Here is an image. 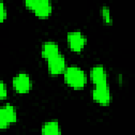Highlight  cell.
<instances>
[{
  "mask_svg": "<svg viewBox=\"0 0 135 135\" xmlns=\"http://www.w3.org/2000/svg\"><path fill=\"white\" fill-rule=\"evenodd\" d=\"M64 82L74 90H82L86 83V76L79 68H68L64 71Z\"/></svg>",
  "mask_w": 135,
  "mask_h": 135,
  "instance_id": "obj_1",
  "label": "cell"
},
{
  "mask_svg": "<svg viewBox=\"0 0 135 135\" xmlns=\"http://www.w3.org/2000/svg\"><path fill=\"white\" fill-rule=\"evenodd\" d=\"M25 4L27 9L31 10L39 18H46L51 14V4L48 0H27Z\"/></svg>",
  "mask_w": 135,
  "mask_h": 135,
  "instance_id": "obj_2",
  "label": "cell"
},
{
  "mask_svg": "<svg viewBox=\"0 0 135 135\" xmlns=\"http://www.w3.org/2000/svg\"><path fill=\"white\" fill-rule=\"evenodd\" d=\"M93 90V99L100 105H108L110 102V91L107 82L94 85Z\"/></svg>",
  "mask_w": 135,
  "mask_h": 135,
  "instance_id": "obj_3",
  "label": "cell"
},
{
  "mask_svg": "<svg viewBox=\"0 0 135 135\" xmlns=\"http://www.w3.org/2000/svg\"><path fill=\"white\" fill-rule=\"evenodd\" d=\"M16 122V113L13 107L7 103L0 110V128L9 127L11 123Z\"/></svg>",
  "mask_w": 135,
  "mask_h": 135,
  "instance_id": "obj_4",
  "label": "cell"
},
{
  "mask_svg": "<svg viewBox=\"0 0 135 135\" xmlns=\"http://www.w3.org/2000/svg\"><path fill=\"white\" fill-rule=\"evenodd\" d=\"M49 73L52 75L61 74L65 71V61L64 55H57L47 60Z\"/></svg>",
  "mask_w": 135,
  "mask_h": 135,
  "instance_id": "obj_5",
  "label": "cell"
},
{
  "mask_svg": "<svg viewBox=\"0 0 135 135\" xmlns=\"http://www.w3.org/2000/svg\"><path fill=\"white\" fill-rule=\"evenodd\" d=\"M85 39L80 32H69L68 34V44L71 51L79 53L83 49Z\"/></svg>",
  "mask_w": 135,
  "mask_h": 135,
  "instance_id": "obj_6",
  "label": "cell"
},
{
  "mask_svg": "<svg viewBox=\"0 0 135 135\" xmlns=\"http://www.w3.org/2000/svg\"><path fill=\"white\" fill-rule=\"evenodd\" d=\"M14 90L18 93H27L30 90V79L27 74L20 73L13 79Z\"/></svg>",
  "mask_w": 135,
  "mask_h": 135,
  "instance_id": "obj_7",
  "label": "cell"
},
{
  "mask_svg": "<svg viewBox=\"0 0 135 135\" xmlns=\"http://www.w3.org/2000/svg\"><path fill=\"white\" fill-rule=\"evenodd\" d=\"M90 79L94 85L107 82L106 71L102 66L94 67L91 70Z\"/></svg>",
  "mask_w": 135,
  "mask_h": 135,
  "instance_id": "obj_8",
  "label": "cell"
},
{
  "mask_svg": "<svg viewBox=\"0 0 135 135\" xmlns=\"http://www.w3.org/2000/svg\"><path fill=\"white\" fill-rule=\"evenodd\" d=\"M59 54L58 46L54 42H45L42 47V56L47 60Z\"/></svg>",
  "mask_w": 135,
  "mask_h": 135,
  "instance_id": "obj_9",
  "label": "cell"
},
{
  "mask_svg": "<svg viewBox=\"0 0 135 135\" xmlns=\"http://www.w3.org/2000/svg\"><path fill=\"white\" fill-rule=\"evenodd\" d=\"M42 134L47 135L60 134L59 132V125L57 122H48L42 127Z\"/></svg>",
  "mask_w": 135,
  "mask_h": 135,
  "instance_id": "obj_10",
  "label": "cell"
},
{
  "mask_svg": "<svg viewBox=\"0 0 135 135\" xmlns=\"http://www.w3.org/2000/svg\"><path fill=\"white\" fill-rule=\"evenodd\" d=\"M103 19L105 23H108L110 22V15H109V9L105 6H103L102 10Z\"/></svg>",
  "mask_w": 135,
  "mask_h": 135,
  "instance_id": "obj_11",
  "label": "cell"
},
{
  "mask_svg": "<svg viewBox=\"0 0 135 135\" xmlns=\"http://www.w3.org/2000/svg\"><path fill=\"white\" fill-rule=\"evenodd\" d=\"M6 97V89L5 84H3L1 81L0 83V99L1 100L5 99Z\"/></svg>",
  "mask_w": 135,
  "mask_h": 135,
  "instance_id": "obj_12",
  "label": "cell"
},
{
  "mask_svg": "<svg viewBox=\"0 0 135 135\" xmlns=\"http://www.w3.org/2000/svg\"><path fill=\"white\" fill-rule=\"evenodd\" d=\"M6 18V9L4 8L3 4L2 3H1L0 6V22L2 23L3 22V20Z\"/></svg>",
  "mask_w": 135,
  "mask_h": 135,
  "instance_id": "obj_13",
  "label": "cell"
}]
</instances>
